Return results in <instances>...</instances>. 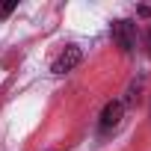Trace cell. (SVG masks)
Masks as SVG:
<instances>
[{
    "mask_svg": "<svg viewBox=\"0 0 151 151\" xmlns=\"http://www.w3.org/2000/svg\"><path fill=\"white\" fill-rule=\"evenodd\" d=\"M113 42H116V47H119L122 53H130V50L136 47V24L127 21V18L116 21V24H113Z\"/></svg>",
    "mask_w": 151,
    "mask_h": 151,
    "instance_id": "cell-1",
    "label": "cell"
},
{
    "mask_svg": "<svg viewBox=\"0 0 151 151\" xmlns=\"http://www.w3.org/2000/svg\"><path fill=\"white\" fill-rule=\"evenodd\" d=\"M122 116H124V104L122 101H110L107 107H104V113H101V133L107 136V133H113L119 124H122Z\"/></svg>",
    "mask_w": 151,
    "mask_h": 151,
    "instance_id": "cell-2",
    "label": "cell"
},
{
    "mask_svg": "<svg viewBox=\"0 0 151 151\" xmlns=\"http://www.w3.org/2000/svg\"><path fill=\"white\" fill-rule=\"evenodd\" d=\"M80 59H83V50H80V47H74V45H68V47L53 59L50 71H53V74H65V71H71V68H77Z\"/></svg>",
    "mask_w": 151,
    "mask_h": 151,
    "instance_id": "cell-3",
    "label": "cell"
},
{
    "mask_svg": "<svg viewBox=\"0 0 151 151\" xmlns=\"http://www.w3.org/2000/svg\"><path fill=\"white\" fill-rule=\"evenodd\" d=\"M148 45H151V33H148Z\"/></svg>",
    "mask_w": 151,
    "mask_h": 151,
    "instance_id": "cell-4",
    "label": "cell"
},
{
    "mask_svg": "<svg viewBox=\"0 0 151 151\" xmlns=\"http://www.w3.org/2000/svg\"><path fill=\"white\" fill-rule=\"evenodd\" d=\"M148 113H151V104H148Z\"/></svg>",
    "mask_w": 151,
    "mask_h": 151,
    "instance_id": "cell-5",
    "label": "cell"
}]
</instances>
